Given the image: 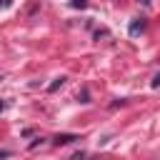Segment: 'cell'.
<instances>
[{
  "label": "cell",
  "instance_id": "cell-1",
  "mask_svg": "<svg viewBox=\"0 0 160 160\" xmlns=\"http://www.w3.org/2000/svg\"><path fill=\"white\" fill-rule=\"evenodd\" d=\"M75 140H80V138H78V135H72V132L55 135V145H68V142H75Z\"/></svg>",
  "mask_w": 160,
  "mask_h": 160
},
{
  "label": "cell",
  "instance_id": "cell-8",
  "mask_svg": "<svg viewBox=\"0 0 160 160\" xmlns=\"http://www.w3.org/2000/svg\"><path fill=\"white\" fill-rule=\"evenodd\" d=\"M150 85H152V88H160V75H155V78H152V82H150Z\"/></svg>",
  "mask_w": 160,
  "mask_h": 160
},
{
  "label": "cell",
  "instance_id": "cell-7",
  "mask_svg": "<svg viewBox=\"0 0 160 160\" xmlns=\"http://www.w3.org/2000/svg\"><path fill=\"white\" fill-rule=\"evenodd\" d=\"M72 160H85V152H82V150H80V152H75V155H72Z\"/></svg>",
  "mask_w": 160,
  "mask_h": 160
},
{
  "label": "cell",
  "instance_id": "cell-3",
  "mask_svg": "<svg viewBox=\"0 0 160 160\" xmlns=\"http://www.w3.org/2000/svg\"><path fill=\"white\" fill-rule=\"evenodd\" d=\"M62 82H65V78H62V75H60V78H55V80L48 85V92H55L58 88H62Z\"/></svg>",
  "mask_w": 160,
  "mask_h": 160
},
{
  "label": "cell",
  "instance_id": "cell-10",
  "mask_svg": "<svg viewBox=\"0 0 160 160\" xmlns=\"http://www.w3.org/2000/svg\"><path fill=\"white\" fill-rule=\"evenodd\" d=\"M95 160H100V158H95Z\"/></svg>",
  "mask_w": 160,
  "mask_h": 160
},
{
  "label": "cell",
  "instance_id": "cell-5",
  "mask_svg": "<svg viewBox=\"0 0 160 160\" xmlns=\"http://www.w3.org/2000/svg\"><path fill=\"white\" fill-rule=\"evenodd\" d=\"M78 100H80V102H90V92H88V90L78 92Z\"/></svg>",
  "mask_w": 160,
  "mask_h": 160
},
{
  "label": "cell",
  "instance_id": "cell-9",
  "mask_svg": "<svg viewBox=\"0 0 160 160\" xmlns=\"http://www.w3.org/2000/svg\"><path fill=\"white\" fill-rule=\"evenodd\" d=\"M2 110H5V102H2V100H0V112H2Z\"/></svg>",
  "mask_w": 160,
  "mask_h": 160
},
{
  "label": "cell",
  "instance_id": "cell-6",
  "mask_svg": "<svg viewBox=\"0 0 160 160\" xmlns=\"http://www.w3.org/2000/svg\"><path fill=\"white\" fill-rule=\"evenodd\" d=\"M12 5V0H0V10H5V8H10Z\"/></svg>",
  "mask_w": 160,
  "mask_h": 160
},
{
  "label": "cell",
  "instance_id": "cell-2",
  "mask_svg": "<svg viewBox=\"0 0 160 160\" xmlns=\"http://www.w3.org/2000/svg\"><path fill=\"white\" fill-rule=\"evenodd\" d=\"M142 28H145V20H142V18H138V20L130 25V35H138V32H142Z\"/></svg>",
  "mask_w": 160,
  "mask_h": 160
},
{
  "label": "cell",
  "instance_id": "cell-4",
  "mask_svg": "<svg viewBox=\"0 0 160 160\" xmlns=\"http://www.w3.org/2000/svg\"><path fill=\"white\" fill-rule=\"evenodd\" d=\"M90 2L88 0H70V8H75V10H85Z\"/></svg>",
  "mask_w": 160,
  "mask_h": 160
}]
</instances>
